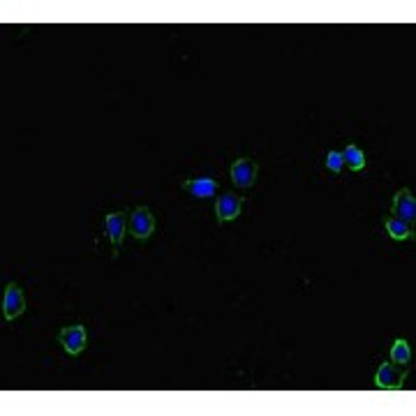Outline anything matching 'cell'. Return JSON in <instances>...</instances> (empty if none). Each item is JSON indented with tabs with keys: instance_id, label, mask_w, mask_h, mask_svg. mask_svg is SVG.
<instances>
[{
	"instance_id": "8",
	"label": "cell",
	"mask_w": 416,
	"mask_h": 416,
	"mask_svg": "<svg viewBox=\"0 0 416 416\" xmlns=\"http://www.w3.org/2000/svg\"><path fill=\"white\" fill-rule=\"evenodd\" d=\"M183 190H188L197 199H208V197H215L220 185L213 179H190V181H183Z\"/></svg>"
},
{
	"instance_id": "6",
	"label": "cell",
	"mask_w": 416,
	"mask_h": 416,
	"mask_svg": "<svg viewBox=\"0 0 416 416\" xmlns=\"http://www.w3.org/2000/svg\"><path fill=\"white\" fill-rule=\"evenodd\" d=\"M241 208H243V201L232 192L220 194V197L215 199V213H218L220 223H229V220L238 218L241 215Z\"/></svg>"
},
{
	"instance_id": "5",
	"label": "cell",
	"mask_w": 416,
	"mask_h": 416,
	"mask_svg": "<svg viewBox=\"0 0 416 416\" xmlns=\"http://www.w3.org/2000/svg\"><path fill=\"white\" fill-rule=\"evenodd\" d=\"M58 340L69 356H77V354L84 352L86 347V329L84 326H67V329L58 333Z\"/></svg>"
},
{
	"instance_id": "4",
	"label": "cell",
	"mask_w": 416,
	"mask_h": 416,
	"mask_svg": "<svg viewBox=\"0 0 416 416\" xmlns=\"http://www.w3.org/2000/svg\"><path fill=\"white\" fill-rule=\"evenodd\" d=\"M257 164L252 160H247V157H241V160H236L232 164V181L236 188H241V190H247V188H252L254 181H257Z\"/></svg>"
},
{
	"instance_id": "12",
	"label": "cell",
	"mask_w": 416,
	"mask_h": 416,
	"mask_svg": "<svg viewBox=\"0 0 416 416\" xmlns=\"http://www.w3.org/2000/svg\"><path fill=\"white\" fill-rule=\"evenodd\" d=\"M410 356H412L410 342L395 340L393 347H391V363H395V366H407V363H410Z\"/></svg>"
},
{
	"instance_id": "1",
	"label": "cell",
	"mask_w": 416,
	"mask_h": 416,
	"mask_svg": "<svg viewBox=\"0 0 416 416\" xmlns=\"http://www.w3.org/2000/svg\"><path fill=\"white\" fill-rule=\"evenodd\" d=\"M407 373L405 370H398L395 363H382L375 375V384L377 388H382V391H398V388L403 386Z\"/></svg>"
},
{
	"instance_id": "11",
	"label": "cell",
	"mask_w": 416,
	"mask_h": 416,
	"mask_svg": "<svg viewBox=\"0 0 416 416\" xmlns=\"http://www.w3.org/2000/svg\"><path fill=\"white\" fill-rule=\"evenodd\" d=\"M342 157H344V164H347L352 172H361L363 167H366V155H363V150L359 146H354V144H349L347 148H344Z\"/></svg>"
},
{
	"instance_id": "7",
	"label": "cell",
	"mask_w": 416,
	"mask_h": 416,
	"mask_svg": "<svg viewBox=\"0 0 416 416\" xmlns=\"http://www.w3.org/2000/svg\"><path fill=\"white\" fill-rule=\"evenodd\" d=\"M393 215L405 220V223L414 225V218H416V201L412 197V192L403 188L400 192L393 197Z\"/></svg>"
},
{
	"instance_id": "10",
	"label": "cell",
	"mask_w": 416,
	"mask_h": 416,
	"mask_svg": "<svg viewBox=\"0 0 416 416\" xmlns=\"http://www.w3.org/2000/svg\"><path fill=\"white\" fill-rule=\"evenodd\" d=\"M384 227H386V234L393 238V241H407V238H414V229L410 223H405L400 218H386L384 220Z\"/></svg>"
},
{
	"instance_id": "13",
	"label": "cell",
	"mask_w": 416,
	"mask_h": 416,
	"mask_svg": "<svg viewBox=\"0 0 416 416\" xmlns=\"http://www.w3.org/2000/svg\"><path fill=\"white\" fill-rule=\"evenodd\" d=\"M344 167V157L342 153H338V150H331L329 155H326V169L333 172V174H340Z\"/></svg>"
},
{
	"instance_id": "2",
	"label": "cell",
	"mask_w": 416,
	"mask_h": 416,
	"mask_svg": "<svg viewBox=\"0 0 416 416\" xmlns=\"http://www.w3.org/2000/svg\"><path fill=\"white\" fill-rule=\"evenodd\" d=\"M130 232H132V236H135V238H141V241L155 232V218H153V213H150L146 206H139V208L132 210Z\"/></svg>"
},
{
	"instance_id": "9",
	"label": "cell",
	"mask_w": 416,
	"mask_h": 416,
	"mask_svg": "<svg viewBox=\"0 0 416 416\" xmlns=\"http://www.w3.org/2000/svg\"><path fill=\"white\" fill-rule=\"evenodd\" d=\"M104 229H107L109 241L118 250L123 243V236H125V213H109L104 218Z\"/></svg>"
},
{
	"instance_id": "3",
	"label": "cell",
	"mask_w": 416,
	"mask_h": 416,
	"mask_svg": "<svg viewBox=\"0 0 416 416\" xmlns=\"http://www.w3.org/2000/svg\"><path fill=\"white\" fill-rule=\"evenodd\" d=\"M26 310V296L19 285H10L5 289V296H3V315H5V322H12L16 320L19 315H23Z\"/></svg>"
}]
</instances>
